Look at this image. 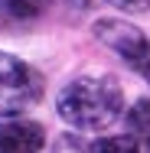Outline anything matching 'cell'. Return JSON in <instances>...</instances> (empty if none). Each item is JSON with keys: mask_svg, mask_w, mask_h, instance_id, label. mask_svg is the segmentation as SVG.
<instances>
[{"mask_svg": "<svg viewBox=\"0 0 150 153\" xmlns=\"http://www.w3.org/2000/svg\"><path fill=\"white\" fill-rule=\"evenodd\" d=\"M56 108L75 130H104L124 114V91L111 75H78L62 85Z\"/></svg>", "mask_w": 150, "mask_h": 153, "instance_id": "1", "label": "cell"}, {"mask_svg": "<svg viewBox=\"0 0 150 153\" xmlns=\"http://www.w3.org/2000/svg\"><path fill=\"white\" fill-rule=\"evenodd\" d=\"M43 98V78L39 72L23 59L0 52V114L16 117Z\"/></svg>", "mask_w": 150, "mask_h": 153, "instance_id": "2", "label": "cell"}, {"mask_svg": "<svg viewBox=\"0 0 150 153\" xmlns=\"http://www.w3.org/2000/svg\"><path fill=\"white\" fill-rule=\"evenodd\" d=\"M95 36H98L121 62H127L131 68H137V72H147L150 68V39L137 30V26H131L127 20L104 16V20L95 23Z\"/></svg>", "mask_w": 150, "mask_h": 153, "instance_id": "3", "label": "cell"}, {"mask_svg": "<svg viewBox=\"0 0 150 153\" xmlns=\"http://www.w3.org/2000/svg\"><path fill=\"white\" fill-rule=\"evenodd\" d=\"M46 130L36 121H3L0 124V153H39Z\"/></svg>", "mask_w": 150, "mask_h": 153, "instance_id": "4", "label": "cell"}, {"mask_svg": "<svg viewBox=\"0 0 150 153\" xmlns=\"http://www.w3.org/2000/svg\"><path fill=\"white\" fill-rule=\"evenodd\" d=\"M49 0H0V26L3 30H16L26 26L36 16H43Z\"/></svg>", "mask_w": 150, "mask_h": 153, "instance_id": "5", "label": "cell"}, {"mask_svg": "<svg viewBox=\"0 0 150 153\" xmlns=\"http://www.w3.org/2000/svg\"><path fill=\"white\" fill-rule=\"evenodd\" d=\"M127 134L134 137V140H147L150 143V98L144 101H137L131 111H127Z\"/></svg>", "mask_w": 150, "mask_h": 153, "instance_id": "6", "label": "cell"}, {"mask_svg": "<svg viewBox=\"0 0 150 153\" xmlns=\"http://www.w3.org/2000/svg\"><path fill=\"white\" fill-rule=\"evenodd\" d=\"M91 153H140V150L134 137H101L91 147Z\"/></svg>", "mask_w": 150, "mask_h": 153, "instance_id": "7", "label": "cell"}, {"mask_svg": "<svg viewBox=\"0 0 150 153\" xmlns=\"http://www.w3.org/2000/svg\"><path fill=\"white\" fill-rule=\"evenodd\" d=\"M49 153H88V150H85V143H82L75 134H59V137L52 140Z\"/></svg>", "mask_w": 150, "mask_h": 153, "instance_id": "8", "label": "cell"}, {"mask_svg": "<svg viewBox=\"0 0 150 153\" xmlns=\"http://www.w3.org/2000/svg\"><path fill=\"white\" fill-rule=\"evenodd\" d=\"M108 3H114L118 10H127V13H144L150 7V0H108Z\"/></svg>", "mask_w": 150, "mask_h": 153, "instance_id": "9", "label": "cell"}, {"mask_svg": "<svg viewBox=\"0 0 150 153\" xmlns=\"http://www.w3.org/2000/svg\"><path fill=\"white\" fill-rule=\"evenodd\" d=\"M59 3L72 7V10H85V7H88V0H59Z\"/></svg>", "mask_w": 150, "mask_h": 153, "instance_id": "10", "label": "cell"}, {"mask_svg": "<svg viewBox=\"0 0 150 153\" xmlns=\"http://www.w3.org/2000/svg\"><path fill=\"white\" fill-rule=\"evenodd\" d=\"M144 75H147V82H150V68H147V72H144Z\"/></svg>", "mask_w": 150, "mask_h": 153, "instance_id": "11", "label": "cell"}, {"mask_svg": "<svg viewBox=\"0 0 150 153\" xmlns=\"http://www.w3.org/2000/svg\"><path fill=\"white\" fill-rule=\"evenodd\" d=\"M144 153H150V143H147V150H144Z\"/></svg>", "mask_w": 150, "mask_h": 153, "instance_id": "12", "label": "cell"}]
</instances>
